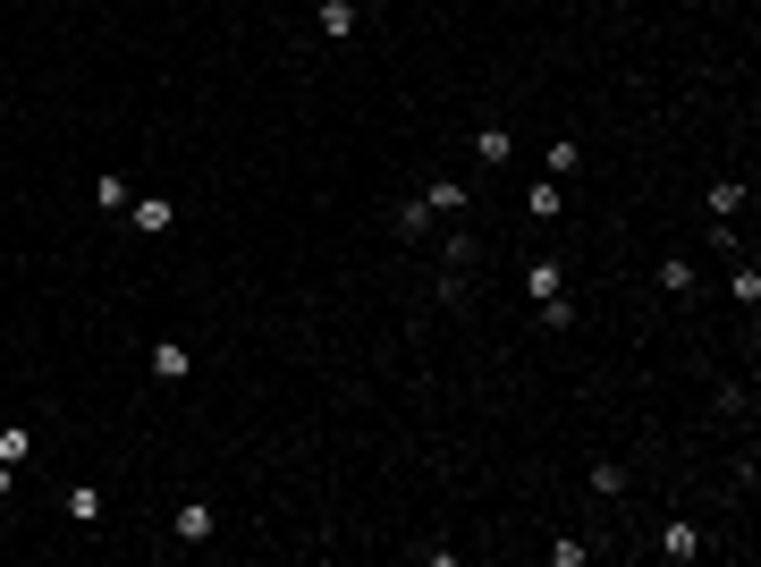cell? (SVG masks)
Segmentation results:
<instances>
[{
	"mask_svg": "<svg viewBox=\"0 0 761 567\" xmlns=\"http://www.w3.org/2000/svg\"><path fill=\"white\" fill-rule=\"evenodd\" d=\"M423 204H432V221H466V212H475L466 178H432V187H423Z\"/></svg>",
	"mask_w": 761,
	"mask_h": 567,
	"instance_id": "1",
	"label": "cell"
},
{
	"mask_svg": "<svg viewBox=\"0 0 761 567\" xmlns=\"http://www.w3.org/2000/svg\"><path fill=\"white\" fill-rule=\"evenodd\" d=\"M127 221H136V238H169V229H178V204H169V195H144V204H127Z\"/></svg>",
	"mask_w": 761,
	"mask_h": 567,
	"instance_id": "2",
	"label": "cell"
},
{
	"mask_svg": "<svg viewBox=\"0 0 761 567\" xmlns=\"http://www.w3.org/2000/svg\"><path fill=\"white\" fill-rule=\"evenodd\" d=\"M68 525H102V517H110V491H102V483H68Z\"/></svg>",
	"mask_w": 761,
	"mask_h": 567,
	"instance_id": "3",
	"label": "cell"
},
{
	"mask_svg": "<svg viewBox=\"0 0 761 567\" xmlns=\"http://www.w3.org/2000/svg\"><path fill=\"white\" fill-rule=\"evenodd\" d=\"M169 534L178 542H212V500H178L169 508Z\"/></svg>",
	"mask_w": 761,
	"mask_h": 567,
	"instance_id": "4",
	"label": "cell"
},
{
	"mask_svg": "<svg viewBox=\"0 0 761 567\" xmlns=\"http://www.w3.org/2000/svg\"><path fill=\"white\" fill-rule=\"evenodd\" d=\"M195 373V347L187 339H153V381H187Z\"/></svg>",
	"mask_w": 761,
	"mask_h": 567,
	"instance_id": "5",
	"label": "cell"
},
{
	"mask_svg": "<svg viewBox=\"0 0 761 567\" xmlns=\"http://www.w3.org/2000/svg\"><path fill=\"white\" fill-rule=\"evenodd\" d=\"M314 26L330 34V43H348V34L364 26V9H355V0H321V9H314Z\"/></svg>",
	"mask_w": 761,
	"mask_h": 567,
	"instance_id": "6",
	"label": "cell"
},
{
	"mask_svg": "<svg viewBox=\"0 0 761 567\" xmlns=\"http://www.w3.org/2000/svg\"><path fill=\"white\" fill-rule=\"evenodd\" d=\"M559 288H567V263H559V254H541V263H525V297H559Z\"/></svg>",
	"mask_w": 761,
	"mask_h": 567,
	"instance_id": "7",
	"label": "cell"
},
{
	"mask_svg": "<svg viewBox=\"0 0 761 567\" xmlns=\"http://www.w3.org/2000/svg\"><path fill=\"white\" fill-rule=\"evenodd\" d=\"M652 551H660V559H702V534H694V525H686V517H668Z\"/></svg>",
	"mask_w": 761,
	"mask_h": 567,
	"instance_id": "8",
	"label": "cell"
},
{
	"mask_svg": "<svg viewBox=\"0 0 761 567\" xmlns=\"http://www.w3.org/2000/svg\"><path fill=\"white\" fill-rule=\"evenodd\" d=\"M525 212H534L541 229L559 221V212H567V195H559V178H534V187H525Z\"/></svg>",
	"mask_w": 761,
	"mask_h": 567,
	"instance_id": "9",
	"label": "cell"
},
{
	"mask_svg": "<svg viewBox=\"0 0 761 567\" xmlns=\"http://www.w3.org/2000/svg\"><path fill=\"white\" fill-rule=\"evenodd\" d=\"M466 271H475V238L457 229V238H448V246H441V288H457V280H466Z\"/></svg>",
	"mask_w": 761,
	"mask_h": 567,
	"instance_id": "10",
	"label": "cell"
},
{
	"mask_svg": "<svg viewBox=\"0 0 761 567\" xmlns=\"http://www.w3.org/2000/svg\"><path fill=\"white\" fill-rule=\"evenodd\" d=\"M728 297H736V305H745V314H753V305H761V271H753V263H745V254H728Z\"/></svg>",
	"mask_w": 761,
	"mask_h": 567,
	"instance_id": "11",
	"label": "cell"
},
{
	"mask_svg": "<svg viewBox=\"0 0 761 567\" xmlns=\"http://www.w3.org/2000/svg\"><path fill=\"white\" fill-rule=\"evenodd\" d=\"M652 280H660V297H677V305H686V297H694V263H686V254H668Z\"/></svg>",
	"mask_w": 761,
	"mask_h": 567,
	"instance_id": "12",
	"label": "cell"
},
{
	"mask_svg": "<svg viewBox=\"0 0 761 567\" xmlns=\"http://www.w3.org/2000/svg\"><path fill=\"white\" fill-rule=\"evenodd\" d=\"M389 229H398V238H423V229H432V204H423V195H407V204H398V212H389Z\"/></svg>",
	"mask_w": 761,
	"mask_h": 567,
	"instance_id": "13",
	"label": "cell"
},
{
	"mask_svg": "<svg viewBox=\"0 0 761 567\" xmlns=\"http://www.w3.org/2000/svg\"><path fill=\"white\" fill-rule=\"evenodd\" d=\"M34 458V424H0V466H26Z\"/></svg>",
	"mask_w": 761,
	"mask_h": 567,
	"instance_id": "14",
	"label": "cell"
},
{
	"mask_svg": "<svg viewBox=\"0 0 761 567\" xmlns=\"http://www.w3.org/2000/svg\"><path fill=\"white\" fill-rule=\"evenodd\" d=\"M575 161H584V144H575V136H550V144H541V170H550V178H567Z\"/></svg>",
	"mask_w": 761,
	"mask_h": 567,
	"instance_id": "15",
	"label": "cell"
},
{
	"mask_svg": "<svg viewBox=\"0 0 761 567\" xmlns=\"http://www.w3.org/2000/svg\"><path fill=\"white\" fill-rule=\"evenodd\" d=\"M702 212H711V221H736V212H745V187H736V178H719V187L702 195Z\"/></svg>",
	"mask_w": 761,
	"mask_h": 567,
	"instance_id": "16",
	"label": "cell"
},
{
	"mask_svg": "<svg viewBox=\"0 0 761 567\" xmlns=\"http://www.w3.org/2000/svg\"><path fill=\"white\" fill-rule=\"evenodd\" d=\"M584 483H593V500H618V491H627L634 474H627V466H618V458H601V466L584 474Z\"/></svg>",
	"mask_w": 761,
	"mask_h": 567,
	"instance_id": "17",
	"label": "cell"
},
{
	"mask_svg": "<svg viewBox=\"0 0 761 567\" xmlns=\"http://www.w3.org/2000/svg\"><path fill=\"white\" fill-rule=\"evenodd\" d=\"M94 204L110 212V221H127V178H119V170H102V178H94Z\"/></svg>",
	"mask_w": 761,
	"mask_h": 567,
	"instance_id": "18",
	"label": "cell"
},
{
	"mask_svg": "<svg viewBox=\"0 0 761 567\" xmlns=\"http://www.w3.org/2000/svg\"><path fill=\"white\" fill-rule=\"evenodd\" d=\"M475 153H482V161H507V153H516V136L491 119V127H475Z\"/></svg>",
	"mask_w": 761,
	"mask_h": 567,
	"instance_id": "19",
	"label": "cell"
},
{
	"mask_svg": "<svg viewBox=\"0 0 761 567\" xmlns=\"http://www.w3.org/2000/svg\"><path fill=\"white\" fill-rule=\"evenodd\" d=\"M534 314H541V331H575V305H567V288H559V297H541Z\"/></svg>",
	"mask_w": 761,
	"mask_h": 567,
	"instance_id": "20",
	"label": "cell"
},
{
	"mask_svg": "<svg viewBox=\"0 0 761 567\" xmlns=\"http://www.w3.org/2000/svg\"><path fill=\"white\" fill-rule=\"evenodd\" d=\"M9 491H17V466H0V500H9Z\"/></svg>",
	"mask_w": 761,
	"mask_h": 567,
	"instance_id": "21",
	"label": "cell"
}]
</instances>
